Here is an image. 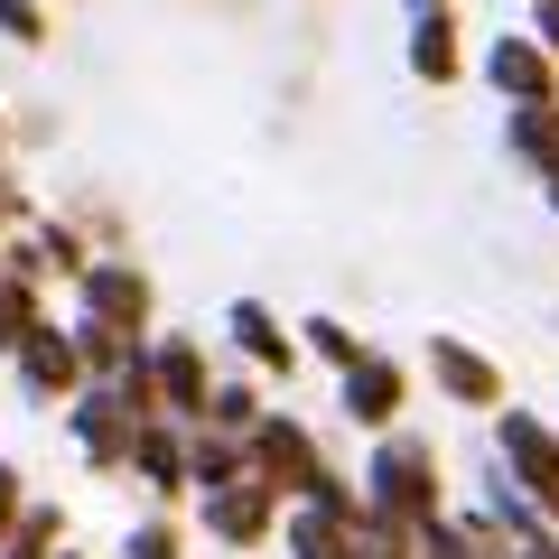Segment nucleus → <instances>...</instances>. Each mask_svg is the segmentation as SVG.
Masks as SVG:
<instances>
[{
	"mask_svg": "<svg viewBox=\"0 0 559 559\" xmlns=\"http://www.w3.org/2000/svg\"><path fill=\"white\" fill-rule=\"evenodd\" d=\"M197 419H215V429H252L261 411H252V392H242V382H224V392H205V411H197Z\"/></svg>",
	"mask_w": 559,
	"mask_h": 559,
	"instance_id": "nucleus-21",
	"label": "nucleus"
},
{
	"mask_svg": "<svg viewBox=\"0 0 559 559\" xmlns=\"http://www.w3.org/2000/svg\"><path fill=\"white\" fill-rule=\"evenodd\" d=\"M299 336H308V345H318V355H326V364H336V373H345V364H355V355H364V345H355V336H345V326H336V318H308V326H299Z\"/></svg>",
	"mask_w": 559,
	"mask_h": 559,
	"instance_id": "nucleus-22",
	"label": "nucleus"
},
{
	"mask_svg": "<svg viewBox=\"0 0 559 559\" xmlns=\"http://www.w3.org/2000/svg\"><path fill=\"white\" fill-rule=\"evenodd\" d=\"M0 559H57V513H20L10 540H0Z\"/></svg>",
	"mask_w": 559,
	"mask_h": 559,
	"instance_id": "nucleus-18",
	"label": "nucleus"
},
{
	"mask_svg": "<svg viewBox=\"0 0 559 559\" xmlns=\"http://www.w3.org/2000/svg\"><path fill=\"white\" fill-rule=\"evenodd\" d=\"M411 10H448V0H411Z\"/></svg>",
	"mask_w": 559,
	"mask_h": 559,
	"instance_id": "nucleus-27",
	"label": "nucleus"
},
{
	"mask_svg": "<svg viewBox=\"0 0 559 559\" xmlns=\"http://www.w3.org/2000/svg\"><path fill=\"white\" fill-rule=\"evenodd\" d=\"M550 205H559V168H550Z\"/></svg>",
	"mask_w": 559,
	"mask_h": 559,
	"instance_id": "nucleus-29",
	"label": "nucleus"
},
{
	"mask_svg": "<svg viewBox=\"0 0 559 559\" xmlns=\"http://www.w3.org/2000/svg\"><path fill=\"white\" fill-rule=\"evenodd\" d=\"M271 503H280V495H271L261 476H234V485H215V495H205V532L242 550V540H261V532H271Z\"/></svg>",
	"mask_w": 559,
	"mask_h": 559,
	"instance_id": "nucleus-8",
	"label": "nucleus"
},
{
	"mask_svg": "<svg viewBox=\"0 0 559 559\" xmlns=\"http://www.w3.org/2000/svg\"><path fill=\"white\" fill-rule=\"evenodd\" d=\"M485 84L503 103H559V57H540L532 38H495L485 47Z\"/></svg>",
	"mask_w": 559,
	"mask_h": 559,
	"instance_id": "nucleus-4",
	"label": "nucleus"
},
{
	"mask_svg": "<svg viewBox=\"0 0 559 559\" xmlns=\"http://www.w3.org/2000/svg\"><path fill=\"white\" fill-rule=\"evenodd\" d=\"M429 373H439L466 411H495V401H503V373L476 355V345H457V336H429Z\"/></svg>",
	"mask_w": 559,
	"mask_h": 559,
	"instance_id": "nucleus-10",
	"label": "nucleus"
},
{
	"mask_svg": "<svg viewBox=\"0 0 559 559\" xmlns=\"http://www.w3.org/2000/svg\"><path fill=\"white\" fill-rule=\"evenodd\" d=\"M57 559H66V550H57Z\"/></svg>",
	"mask_w": 559,
	"mask_h": 559,
	"instance_id": "nucleus-30",
	"label": "nucleus"
},
{
	"mask_svg": "<svg viewBox=\"0 0 559 559\" xmlns=\"http://www.w3.org/2000/svg\"><path fill=\"white\" fill-rule=\"evenodd\" d=\"M28 326H38V299H28L20 271H0V345H20Z\"/></svg>",
	"mask_w": 559,
	"mask_h": 559,
	"instance_id": "nucleus-19",
	"label": "nucleus"
},
{
	"mask_svg": "<svg viewBox=\"0 0 559 559\" xmlns=\"http://www.w3.org/2000/svg\"><path fill=\"white\" fill-rule=\"evenodd\" d=\"M345 532H355V522H336V513L308 503V513L289 522V559H345Z\"/></svg>",
	"mask_w": 559,
	"mask_h": 559,
	"instance_id": "nucleus-15",
	"label": "nucleus"
},
{
	"mask_svg": "<svg viewBox=\"0 0 559 559\" xmlns=\"http://www.w3.org/2000/svg\"><path fill=\"white\" fill-rule=\"evenodd\" d=\"M532 47H540V57H559V0H540V10H532Z\"/></svg>",
	"mask_w": 559,
	"mask_h": 559,
	"instance_id": "nucleus-25",
	"label": "nucleus"
},
{
	"mask_svg": "<svg viewBox=\"0 0 559 559\" xmlns=\"http://www.w3.org/2000/svg\"><path fill=\"white\" fill-rule=\"evenodd\" d=\"M495 448H503V466H513L522 503L559 522V439H550V429H540L532 411H503V419H495Z\"/></svg>",
	"mask_w": 559,
	"mask_h": 559,
	"instance_id": "nucleus-2",
	"label": "nucleus"
},
{
	"mask_svg": "<svg viewBox=\"0 0 559 559\" xmlns=\"http://www.w3.org/2000/svg\"><path fill=\"white\" fill-rule=\"evenodd\" d=\"M10 205H20V197H10V187H0V215H10Z\"/></svg>",
	"mask_w": 559,
	"mask_h": 559,
	"instance_id": "nucleus-28",
	"label": "nucleus"
},
{
	"mask_svg": "<svg viewBox=\"0 0 559 559\" xmlns=\"http://www.w3.org/2000/svg\"><path fill=\"white\" fill-rule=\"evenodd\" d=\"M401 364L392 355H355L345 364V419H364V429H392V411H401Z\"/></svg>",
	"mask_w": 559,
	"mask_h": 559,
	"instance_id": "nucleus-9",
	"label": "nucleus"
},
{
	"mask_svg": "<svg viewBox=\"0 0 559 559\" xmlns=\"http://www.w3.org/2000/svg\"><path fill=\"white\" fill-rule=\"evenodd\" d=\"M121 559H178V532H168V522H140V532L121 540Z\"/></svg>",
	"mask_w": 559,
	"mask_h": 559,
	"instance_id": "nucleus-24",
	"label": "nucleus"
},
{
	"mask_svg": "<svg viewBox=\"0 0 559 559\" xmlns=\"http://www.w3.org/2000/svg\"><path fill=\"white\" fill-rule=\"evenodd\" d=\"M503 150H513L522 168H540V178H550V168H559V103H513Z\"/></svg>",
	"mask_w": 559,
	"mask_h": 559,
	"instance_id": "nucleus-11",
	"label": "nucleus"
},
{
	"mask_svg": "<svg viewBox=\"0 0 559 559\" xmlns=\"http://www.w3.org/2000/svg\"><path fill=\"white\" fill-rule=\"evenodd\" d=\"M131 429H140V419L121 411V392H112V382H94V392L75 401V448H84L94 466H121V457H131Z\"/></svg>",
	"mask_w": 559,
	"mask_h": 559,
	"instance_id": "nucleus-5",
	"label": "nucleus"
},
{
	"mask_svg": "<svg viewBox=\"0 0 559 559\" xmlns=\"http://www.w3.org/2000/svg\"><path fill=\"white\" fill-rule=\"evenodd\" d=\"M10 355H20V382L38 401H66L84 382V364H75V336H57V326H28L20 345H10Z\"/></svg>",
	"mask_w": 559,
	"mask_h": 559,
	"instance_id": "nucleus-6",
	"label": "nucleus"
},
{
	"mask_svg": "<svg viewBox=\"0 0 559 559\" xmlns=\"http://www.w3.org/2000/svg\"><path fill=\"white\" fill-rule=\"evenodd\" d=\"M364 513L392 522V532H419V522L439 513V457H429V439H382L373 466H364Z\"/></svg>",
	"mask_w": 559,
	"mask_h": 559,
	"instance_id": "nucleus-1",
	"label": "nucleus"
},
{
	"mask_svg": "<svg viewBox=\"0 0 559 559\" xmlns=\"http://www.w3.org/2000/svg\"><path fill=\"white\" fill-rule=\"evenodd\" d=\"M28 503H20V466H0V540H10V522H20Z\"/></svg>",
	"mask_w": 559,
	"mask_h": 559,
	"instance_id": "nucleus-26",
	"label": "nucleus"
},
{
	"mask_svg": "<svg viewBox=\"0 0 559 559\" xmlns=\"http://www.w3.org/2000/svg\"><path fill=\"white\" fill-rule=\"evenodd\" d=\"M224 336H234L252 364H280V373H289V336H280V318H271L261 299H234V308H224Z\"/></svg>",
	"mask_w": 559,
	"mask_h": 559,
	"instance_id": "nucleus-13",
	"label": "nucleus"
},
{
	"mask_svg": "<svg viewBox=\"0 0 559 559\" xmlns=\"http://www.w3.org/2000/svg\"><path fill=\"white\" fill-rule=\"evenodd\" d=\"M411 75H419V84H448V75H457V28H448V10H419V28H411Z\"/></svg>",
	"mask_w": 559,
	"mask_h": 559,
	"instance_id": "nucleus-14",
	"label": "nucleus"
},
{
	"mask_svg": "<svg viewBox=\"0 0 559 559\" xmlns=\"http://www.w3.org/2000/svg\"><path fill=\"white\" fill-rule=\"evenodd\" d=\"M0 38H20V47H38V38H47V20H38V0H0Z\"/></svg>",
	"mask_w": 559,
	"mask_h": 559,
	"instance_id": "nucleus-23",
	"label": "nucleus"
},
{
	"mask_svg": "<svg viewBox=\"0 0 559 559\" xmlns=\"http://www.w3.org/2000/svg\"><path fill=\"white\" fill-rule=\"evenodd\" d=\"M121 466H140L159 495L187 485V448H178V429H159V419H140V429H131V457H121Z\"/></svg>",
	"mask_w": 559,
	"mask_h": 559,
	"instance_id": "nucleus-12",
	"label": "nucleus"
},
{
	"mask_svg": "<svg viewBox=\"0 0 559 559\" xmlns=\"http://www.w3.org/2000/svg\"><path fill=\"white\" fill-rule=\"evenodd\" d=\"M150 392H159L168 419H197V411H205V355H197L187 336L150 345Z\"/></svg>",
	"mask_w": 559,
	"mask_h": 559,
	"instance_id": "nucleus-7",
	"label": "nucleus"
},
{
	"mask_svg": "<svg viewBox=\"0 0 559 559\" xmlns=\"http://www.w3.org/2000/svg\"><path fill=\"white\" fill-rule=\"evenodd\" d=\"M411 550H419V559H476V540H466L457 522H439V513H429V522L411 532Z\"/></svg>",
	"mask_w": 559,
	"mask_h": 559,
	"instance_id": "nucleus-20",
	"label": "nucleus"
},
{
	"mask_svg": "<svg viewBox=\"0 0 559 559\" xmlns=\"http://www.w3.org/2000/svg\"><path fill=\"white\" fill-rule=\"evenodd\" d=\"M84 318L112 326V336H140V318H150V280H140L131 261H84Z\"/></svg>",
	"mask_w": 559,
	"mask_h": 559,
	"instance_id": "nucleus-3",
	"label": "nucleus"
},
{
	"mask_svg": "<svg viewBox=\"0 0 559 559\" xmlns=\"http://www.w3.org/2000/svg\"><path fill=\"white\" fill-rule=\"evenodd\" d=\"M345 559H411V532H392V522L355 513V532H345Z\"/></svg>",
	"mask_w": 559,
	"mask_h": 559,
	"instance_id": "nucleus-17",
	"label": "nucleus"
},
{
	"mask_svg": "<svg viewBox=\"0 0 559 559\" xmlns=\"http://www.w3.org/2000/svg\"><path fill=\"white\" fill-rule=\"evenodd\" d=\"M234 476H252V466H242V448H224V439H197V448H187V485H205V495H215V485H234Z\"/></svg>",
	"mask_w": 559,
	"mask_h": 559,
	"instance_id": "nucleus-16",
	"label": "nucleus"
}]
</instances>
